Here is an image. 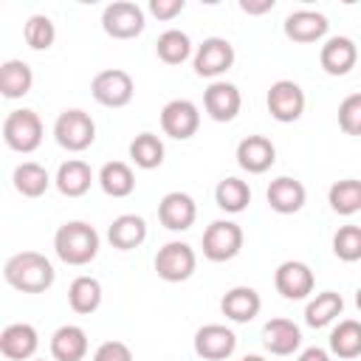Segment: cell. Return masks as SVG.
Here are the masks:
<instances>
[{"mask_svg":"<svg viewBox=\"0 0 361 361\" xmlns=\"http://www.w3.org/2000/svg\"><path fill=\"white\" fill-rule=\"evenodd\" d=\"M3 276L6 282L14 288V290H23V293H42L54 285V265L45 254L39 251H20L14 257L6 259L3 265Z\"/></svg>","mask_w":361,"mask_h":361,"instance_id":"cell-1","label":"cell"},{"mask_svg":"<svg viewBox=\"0 0 361 361\" xmlns=\"http://www.w3.org/2000/svg\"><path fill=\"white\" fill-rule=\"evenodd\" d=\"M54 251L65 265H87L99 254V231L85 220L62 223L54 234Z\"/></svg>","mask_w":361,"mask_h":361,"instance_id":"cell-2","label":"cell"},{"mask_svg":"<svg viewBox=\"0 0 361 361\" xmlns=\"http://www.w3.org/2000/svg\"><path fill=\"white\" fill-rule=\"evenodd\" d=\"M54 138L62 149L68 152H82L96 141V124L90 118V113L73 107V110H62L54 121Z\"/></svg>","mask_w":361,"mask_h":361,"instance_id":"cell-3","label":"cell"},{"mask_svg":"<svg viewBox=\"0 0 361 361\" xmlns=\"http://www.w3.org/2000/svg\"><path fill=\"white\" fill-rule=\"evenodd\" d=\"M3 141L14 152H34L42 144V121L34 110L20 107L3 118Z\"/></svg>","mask_w":361,"mask_h":361,"instance_id":"cell-4","label":"cell"},{"mask_svg":"<svg viewBox=\"0 0 361 361\" xmlns=\"http://www.w3.org/2000/svg\"><path fill=\"white\" fill-rule=\"evenodd\" d=\"M243 228L234 220H212L203 231V257L212 262H228L243 251Z\"/></svg>","mask_w":361,"mask_h":361,"instance_id":"cell-5","label":"cell"},{"mask_svg":"<svg viewBox=\"0 0 361 361\" xmlns=\"http://www.w3.org/2000/svg\"><path fill=\"white\" fill-rule=\"evenodd\" d=\"M195 268H197V254L189 243L172 240L161 245L155 254V271L164 282H183L195 274Z\"/></svg>","mask_w":361,"mask_h":361,"instance_id":"cell-6","label":"cell"},{"mask_svg":"<svg viewBox=\"0 0 361 361\" xmlns=\"http://www.w3.org/2000/svg\"><path fill=\"white\" fill-rule=\"evenodd\" d=\"M102 28L113 39H133L144 31V8L130 0H116L102 11Z\"/></svg>","mask_w":361,"mask_h":361,"instance_id":"cell-7","label":"cell"},{"mask_svg":"<svg viewBox=\"0 0 361 361\" xmlns=\"http://www.w3.org/2000/svg\"><path fill=\"white\" fill-rule=\"evenodd\" d=\"M90 93L99 104L104 107H124L130 104L133 93H135V85H133V76L121 68H107V71H99L90 82Z\"/></svg>","mask_w":361,"mask_h":361,"instance_id":"cell-8","label":"cell"},{"mask_svg":"<svg viewBox=\"0 0 361 361\" xmlns=\"http://www.w3.org/2000/svg\"><path fill=\"white\" fill-rule=\"evenodd\" d=\"M192 65H195L197 76L217 79L234 65V45L228 39H223V37H209V39H203L197 45Z\"/></svg>","mask_w":361,"mask_h":361,"instance_id":"cell-9","label":"cell"},{"mask_svg":"<svg viewBox=\"0 0 361 361\" xmlns=\"http://www.w3.org/2000/svg\"><path fill=\"white\" fill-rule=\"evenodd\" d=\"M265 104H268V113L276 121L290 124V121L302 118V113H305V90L290 79H279L268 87Z\"/></svg>","mask_w":361,"mask_h":361,"instance_id":"cell-10","label":"cell"},{"mask_svg":"<svg viewBox=\"0 0 361 361\" xmlns=\"http://www.w3.org/2000/svg\"><path fill=\"white\" fill-rule=\"evenodd\" d=\"M200 127V110L195 102L189 99H172L164 104L161 110V130L175 138V141H186L197 133Z\"/></svg>","mask_w":361,"mask_h":361,"instance_id":"cell-11","label":"cell"},{"mask_svg":"<svg viewBox=\"0 0 361 361\" xmlns=\"http://www.w3.org/2000/svg\"><path fill=\"white\" fill-rule=\"evenodd\" d=\"M274 285L276 290L282 293V299L288 302H299V299H307L313 293V285H316V276L310 271V265L299 262V259H288L276 268L274 274Z\"/></svg>","mask_w":361,"mask_h":361,"instance_id":"cell-12","label":"cell"},{"mask_svg":"<svg viewBox=\"0 0 361 361\" xmlns=\"http://www.w3.org/2000/svg\"><path fill=\"white\" fill-rule=\"evenodd\" d=\"M203 107H206L209 118L226 124V121L237 118V113L243 107V96H240L237 85H231V82H212L203 90Z\"/></svg>","mask_w":361,"mask_h":361,"instance_id":"cell-13","label":"cell"},{"mask_svg":"<svg viewBox=\"0 0 361 361\" xmlns=\"http://www.w3.org/2000/svg\"><path fill=\"white\" fill-rule=\"evenodd\" d=\"M37 347H39V336H37L34 324L14 322V324L0 330V353L8 361H28V358H34Z\"/></svg>","mask_w":361,"mask_h":361,"instance_id":"cell-14","label":"cell"},{"mask_svg":"<svg viewBox=\"0 0 361 361\" xmlns=\"http://www.w3.org/2000/svg\"><path fill=\"white\" fill-rule=\"evenodd\" d=\"M237 350V336L226 324H203L195 333V353L206 361H223Z\"/></svg>","mask_w":361,"mask_h":361,"instance_id":"cell-15","label":"cell"},{"mask_svg":"<svg viewBox=\"0 0 361 361\" xmlns=\"http://www.w3.org/2000/svg\"><path fill=\"white\" fill-rule=\"evenodd\" d=\"M276 161V147L271 138L265 135H245L237 144V164L240 169H245L248 175H262L274 166Z\"/></svg>","mask_w":361,"mask_h":361,"instance_id":"cell-16","label":"cell"},{"mask_svg":"<svg viewBox=\"0 0 361 361\" xmlns=\"http://www.w3.org/2000/svg\"><path fill=\"white\" fill-rule=\"evenodd\" d=\"M197 217V206L186 192H166L158 203V220L169 231H186Z\"/></svg>","mask_w":361,"mask_h":361,"instance_id":"cell-17","label":"cell"},{"mask_svg":"<svg viewBox=\"0 0 361 361\" xmlns=\"http://www.w3.org/2000/svg\"><path fill=\"white\" fill-rule=\"evenodd\" d=\"M319 62H322L324 73L347 76L358 62V48L350 37H330L319 51Z\"/></svg>","mask_w":361,"mask_h":361,"instance_id":"cell-18","label":"cell"},{"mask_svg":"<svg viewBox=\"0 0 361 361\" xmlns=\"http://www.w3.org/2000/svg\"><path fill=\"white\" fill-rule=\"evenodd\" d=\"M265 200H268V206H271L276 214H296V212L305 206L307 192H305L302 180L282 175V178L271 180V186H268V192H265Z\"/></svg>","mask_w":361,"mask_h":361,"instance_id":"cell-19","label":"cell"},{"mask_svg":"<svg viewBox=\"0 0 361 361\" xmlns=\"http://www.w3.org/2000/svg\"><path fill=\"white\" fill-rule=\"evenodd\" d=\"M259 307H262V299H259V293H257L254 288H248V285H237V288L226 290L223 299H220L223 316L231 319V322H237V324H248L251 319H257Z\"/></svg>","mask_w":361,"mask_h":361,"instance_id":"cell-20","label":"cell"},{"mask_svg":"<svg viewBox=\"0 0 361 361\" xmlns=\"http://www.w3.org/2000/svg\"><path fill=\"white\" fill-rule=\"evenodd\" d=\"M327 17L322 11H310V8H299V11H290L285 17V37L293 39V42H316L327 34Z\"/></svg>","mask_w":361,"mask_h":361,"instance_id":"cell-21","label":"cell"},{"mask_svg":"<svg viewBox=\"0 0 361 361\" xmlns=\"http://www.w3.org/2000/svg\"><path fill=\"white\" fill-rule=\"evenodd\" d=\"M262 344L271 355H293L302 344V330L290 319H271L262 327Z\"/></svg>","mask_w":361,"mask_h":361,"instance_id":"cell-22","label":"cell"},{"mask_svg":"<svg viewBox=\"0 0 361 361\" xmlns=\"http://www.w3.org/2000/svg\"><path fill=\"white\" fill-rule=\"evenodd\" d=\"M54 361H82L87 355V333L79 324H62L51 336Z\"/></svg>","mask_w":361,"mask_h":361,"instance_id":"cell-23","label":"cell"},{"mask_svg":"<svg viewBox=\"0 0 361 361\" xmlns=\"http://www.w3.org/2000/svg\"><path fill=\"white\" fill-rule=\"evenodd\" d=\"M107 240L118 251H133L147 240V223L138 214H118L107 226Z\"/></svg>","mask_w":361,"mask_h":361,"instance_id":"cell-24","label":"cell"},{"mask_svg":"<svg viewBox=\"0 0 361 361\" xmlns=\"http://www.w3.org/2000/svg\"><path fill=\"white\" fill-rule=\"evenodd\" d=\"M54 183H56V189H59L65 197H82V195L90 189V183H93V169H90L85 161L71 158V161L59 164Z\"/></svg>","mask_w":361,"mask_h":361,"instance_id":"cell-25","label":"cell"},{"mask_svg":"<svg viewBox=\"0 0 361 361\" xmlns=\"http://www.w3.org/2000/svg\"><path fill=\"white\" fill-rule=\"evenodd\" d=\"M34 85V73L23 59H6L0 65V93L6 99H23Z\"/></svg>","mask_w":361,"mask_h":361,"instance_id":"cell-26","label":"cell"},{"mask_svg":"<svg viewBox=\"0 0 361 361\" xmlns=\"http://www.w3.org/2000/svg\"><path fill=\"white\" fill-rule=\"evenodd\" d=\"M99 186L110 197H127L135 189V175H133L130 164H124V161H107L99 169Z\"/></svg>","mask_w":361,"mask_h":361,"instance_id":"cell-27","label":"cell"},{"mask_svg":"<svg viewBox=\"0 0 361 361\" xmlns=\"http://www.w3.org/2000/svg\"><path fill=\"white\" fill-rule=\"evenodd\" d=\"M341 310H344L341 293L322 290V293H316V299L307 302V307H305V324L307 327H327L330 322H336L341 316Z\"/></svg>","mask_w":361,"mask_h":361,"instance_id":"cell-28","label":"cell"},{"mask_svg":"<svg viewBox=\"0 0 361 361\" xmlns=\"http://www.w3.org/2000/svg\"><path fill=\"white\" fill-rule=\"evenodd\" d=\"M68 305L79 316H90L102 305V282L93 276H76L68 288Z\"/></svg>","mask_w":361,"mask_h":361,"instance_id":"cell-29","label":"cell"},{"mask_svg":"<svg viewBox=\"0 0 361 361\" xmlns=\"http://www.w3.org/2000/svg\"><path fill=\"white\" fill-rule=\"evenodd\" d=\"M214 203H217L223 212H228V214H240V212H245L248 203H251V189H248L245 180L228 175V178H223V180L214 186Z\"/></svg>","mask_w":361,"mask_h":361,"instance_id":"cell-30","label":"cell"},{"mask_svg":"<svg viewBox=\"0 0 361 361\" xmlns=\"http://www.w3.org/2000/svg\"><path fill=\"white\" fill-rule=\"evenodd\" d=\"M11 180H14V189H17L23 197H39V195H45L48 186H51L48 169H45L42 164H34V161L20 164V166L14 169V175H11Z\"/></svg>","mask_w":361,"mask_h":361,"instance_id":"cell-31","label":"cell"},{"mask_svg":"<svg viewBox=\"0 0 361 361\" xmlns=\"http://www.w3.org/2000/svg\"><path fill=\"white\" fill-rule=\"evenodd\" d=\"M327 203L336 214L341 217H350L355 212H361V180L358 178H344V180H336L327 192Z\"/></svg>","mask_w":361,"mask_h":361,"instance_id":"cell-32","label":"cell"},{"mask_svg":"<svg viewBox=\"0 0 361 361\" xmlns=\"http://www.w3.org/2000/svg\"><path fill=\"white\" fill-rule=\"evenodd\" d=\"M330 353L338 358H358L361 355V322L344 319L330 333Z\"/></svg>","mask_w":361,"mask_h":361,"instance_id":"cell-33","label":"cell"},{"mask_svg":"<svg viewBox=\"0 0 361 361\" xmlns=\"http://www.w3.org/2000/svg\"><path fill=\"white\" fill-rule=\"evenodd\" d=\"M130 158L141 169H158L164 164V141L155 133H138L130 141Z\"/></svg>","mask_w":361,"mask_h":361,"instance_id":"cell-34","label":"cell"},{"mask_svg":"<svg viewBox=\"0 0 361 361\" xmlns=\"http://www.w3.org/2000/svg\"><path fill=\"white\" fill-rule=\"evenodd\" d=\"M155 51H158V59H161V62H166V65H180V62H186L189 54H192V39H189L186 31L169 28V31H164V34L158 37Z\"/></svg>","mask_w":361,"mask_h":361,"instance_id":"cell-35","label":"cell"},{"mask_svg":"<svg viewBox=\"0 0 361 361\" xmlns=\"http://www.w3.org/2000/svg\"><path fill=\"white\" fill-rule=\"evenodd\" d=\"M23 34H25L28 48H34V51H48L56 39V28H54L51 17H45V14H31Z\"/></svg>","mask_w":361,"mask_h":361,"instance_id":"cell-36","label":"cell"},{"mask_svg":"<svg viewBox=\"0 0 361 361\" xmlns=\"http://www.w3.org/2000/svg\"><path fill=\"white\" fill-rule=\"evenodd\" d=\"M333 254L344 262L361 259V226H341L333 234Z\"/></svg>","mask_w":361,"mask_h":361,"instance_id":"cell-37","label":"cell"},{"mask_svg":"<svg viewBox=\"0 0 361 361\" xmlns=\"http://www.w3.org/2000/svg\"><path fill=\"white\" fill-rule=\"evenodd\" d=\"M338 127L347 135H361V93H350L338 104Z\"/></svg>","mask_w":361,"mask_h":361,"instance_id":"cell-38","label":"cell"},{"mask_svg":"<svg viewBox=\"0 0 361 361\" xmlns=\"http://www.w3.org/2000/svg\"><path fill=\"white\" fill-rule=\"evenodd\" d=\"M93 361H133V350L124 341H104L93 353Z\"/></svg>","mask_w":361,"mask_h":361,"instance_id":"cell-39","label":"cell"},{"mask_svg":"<svg viewBox=\"0 0 361 361\" xmlns=\"http://www.w3.org/2000/svg\"><path fill=\"white\" fill-rule=\"evenodd\" d=\"M186 0H149V14H155L158 20H172L183 11Z\"/></svg>","mask_w":361,"mask_h":361,"instance_id":"cell-40","label":"cell"},{"mask_svg":"<svg viewBox=\"0 0 361 361\" xmlns=\"http://www.w3.org/2000/svg\"><path fill=\"white\" fill-rule=\"evenodd\" d=\"M240 8H243L245 14H265V11L274 8V0H259V3H254V0H240Z\"/></svg>","mask_w":361,"mask_h":361,"instance_id":"cell-41","label":"cell"},{"mask_svg":"<svg viewBox=\"0 0 361 361\" xmlns=\"http://www.w3.org/2000/svg\"><path fill=\"white\" fill-rule=\"evenodd\" d=\"M296 361H333V358H330V353L322 350V347H307V350L299 353Z\"/></svg>","mask_w":361,"mask_h":361,"instance_id":"cell-42","label":"cell"},{"mask_svg":"<svg viewBox=\"0 0 361 361\" xmlns=\"http://www.w3.org/2000/svg\"><path fill=\"white\" fill-rule=\"evenodd\" d=\"M243 361H265V358H262V355H245Z\"/></svg>","mask_w":361,"mask_h":361,"instance_id":"cell-43","label":"cell"},{"mask_svg":"<svg viewBox=\"0 0 361 361\" xmlns=\"http://www.w3.org/2000/svg\"><path fill=\"white\" fill-rule=\"evenodd\" d=\"M355 305H358V310H361V288L355 290Z\"/></svg>","mask_w":361,"mask_h":361,"instance_id":"cell-44","label":"cell"},{"mask_svg":"<svg viewBox=\"0 0 361 361\" xmlns=\"http://www.w3.org/2000/svg\"><path fill=\"white\" fill-rule=\"evenodd\" d=\"M34 361H39V358H34Z\"/></svg>","mask_w":361,"mask_h":361,"instance_id":"cell-45","label":"cell"}]
</instances>
